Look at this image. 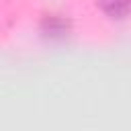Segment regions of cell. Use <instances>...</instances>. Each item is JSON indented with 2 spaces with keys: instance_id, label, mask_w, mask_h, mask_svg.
Masks as SVG:
<instances>
[{
  "instance_id": "cell-1",
  "label": "cell",
  "mask_w": 131,
  "mask_h": 131,
  "mask_svg": "<svg viewBox=\"0 0 131 131\" xmlns=\"http://www.w3.org/2000/svg\"><path fill=\"white\" fill-rule=\"evenodd\" d=\"M70 20L59 14H47L41 20V33L49 39H63L70 33Z\"/></svg>"
},
{
  "instance_id": "cell-2",
  "label": "cell",
  "mask_w": 131,
  "mask_h": 131,
  "mask_svg": "<svg viewBox=\"0 0 131 131\" xmlns=\"http://www.w3.org/2000/svg\"><path fill=\"white\" fill-rule=\"evenodd\" d=\"M96 6L108 16L123 20L129 14V0H96Z\"/></svg>"
}]
</instances>
